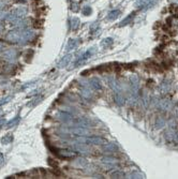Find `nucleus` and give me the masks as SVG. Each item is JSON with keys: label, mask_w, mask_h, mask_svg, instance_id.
Wrapping results in <instances>:
<instances>
[{"label": "nucleus", "mask_w": 178, "mask_h": 179, "mask_svg": "<svg viewBox=\"0 0 178 179\" xmlns=\"http://www.w3.org/2000/svg\"><path fill=\"white\" fill-rule=\"evenodd\" d=\"M77 142L88 145H104L107 143V140L103 137H100V136H88V137L84 138H77Z\"/></svg>", "instance_id": "1"}, {"label": "nucleus", "mask_w": 178, "mask_h": 179, "mask_svg": "<svg viewBox=\"0 0 178 179\" xmlns=\"http://www.w3.org/2000/svg\"><path fill=\"white\" fill-rule=\"evenodd\" d=\"M71 133L75 134V135L78 136H85V135H89L90 131L88 129H86L85 127H80V126H75L73 128H70L69 130Z\"/></svg>", "instance_id": "2"}, {"label": "nucleus", "mask_w": 178, "mask_h": 179, "mask_svg": "<svg viewBox=\"0 0 178 179\" xmlns=\"http://www.w3.org/2000/svg\"><path fill=\"white\" fill-rule=\"evenodd\" d=\"M71 122H73L74 126H80V127H90L91 126V121L90 119L86 117H78V118H75L72 120Z\"/></svg>", "instance_id": "3"}, {"label": "nucleus", "mask_w": 178, "mask_h": 179, "mask_svg": "<svg viewBox=\"0 0 178 179\" xmlns=\"http://www.w3.org/2000/svg\"><path fill=\"white\" fill-rule=\"evenodd\" d=\"M101 162L109 169H112V167H115L118 165V161L115 158H112V157H104V158L101 159Z\"/></svg>", "instance_id": "4"}, {"label": "nucleus", "mask_w": 178, "mask_h": 179, "mask_svg": "<svg viewBox=\"0 0 178 179\" xmlns=\"http://www.w3.org/2000/svg\"><path fill=\"white\" fill-rule=\"evenodd\" d=\"M73 149L75 151H78V153H90L91 150H90L89 147H87L86 145H84V143H77V144H74Z\"/></svg>", "instance_id": "5"}, {"label": "nucleus", "mask_w": 178, "mask_h": 179, "mask_svg": "<svg viewBox=\"0 0 178 179\" xmlns=\"http://www.w3.org/2000/svg\"><path fill=\"white\" fill-rule=\"evenodd\" d=\"M88 82H89L90 88L93 89V90H101V89H102V85H101V82L98 77L90 78Z\"/></svg>", "instance_id": "6"}, {"label": "nucleus", "mask_w": 178, "mask_h": 179, "mask_svg": "<svg viewBox=\"0 0 178 179\" xmlns=\"http://www.w3.org/2000/svg\"><path fill=\"white\" fill-rule=\"evenodd\" d=\"M155 4V0H139L135 2V6L141 9H147Z\"/></svg>", "instance_id": "7"}, {"label": "nucleus", "mask_w": 178, "mask_h": 179, "mask_svg": "<svg viewBox=\"0 0 178 179\" xmlns=\"http://www.w3.org/2000/svg\"><path fill=\"white\" fill-rule=\"evenodd\" d=\"M107 84H109V86L111 87V88L114 90V92H121V89H120V86H119V84H118V82H117L115 78H113V77H110V78H107Z\"/></svg>", "instance_id": "8"}, {"label": "nucleus", "mask_w": 178, "mask_h": 179, "mask_svg": "<svg viewBox=\"0 0 178 179\" xmlns=\"http://www.w3.org/2000/svg\"><path fill=\"white\" fill-rule=\"evenodd\" d=\"M57 154L61 158H73L76 156V153L72 150H68V149H61V150L57 151Z\"/></svg>", "instance_id": "9"}, {"label": "nucleus", "mask_w": 178, "mask_h": 179, "mask_svg": "<svg viewBox=\"0 0 178 179\" xmlns=\"http://www.w3.org/2000/svg\"><path fill=\"white\" fill-rule=\"evenodd\" d=\"M103 150L105 153H114L118 151V147L114 144V143H109V144H104V147H103Z\"/></svg>", "instance_id": "10"}, {"label": "nucleus", "mask_w": 178, "mask_h": 179, "mask_svg": "<svg viewBox=\"0 0 178 179\" xmlns=\"http://www.w3.org/2000/svg\"><path fill=\"white\" fill-rule=\"evenodd\" d=\"M114 100L119 106H123L126 103V98L123 97V95L121 92H115V96H114Z\"/></svg>", "instance_id": "11"}, {"label": "nucleus", "mask_w": 178, "mask_h": 179, "mask_svg": "<svg viewBox=\"0 0 178 179\" xmlns=\"http://www.w3.org/2000/svg\"><path fill=\"white\" fill-rule=\"evenodd\" d=\"M59 118L62 120V121L64 122H69V124H71V121L73 120V115L70 113H68V112H61V113L59 114Z\"/></svg>", "instance_id": "12"}, {"label": "nucleus", "mask_w": 178, "mask_h": 179, "mask_svg": "<svg viewBox=\"0 0 178 179\" xmlns=\"http://www.w3.org/2000/svg\"><path fill=\"white\" fill-rule=\"evenodd\" d=\"M110 176H111V178L120 179V178H125L126 174L122 171H120V169H114V171L110 173Z\"/></svg>", "instance_id": "13"}, {"label": "nucleus", "mask_w": 178, "mask_h": 179, "mask_svg": "<svg viewBox=\"0 0 178 179\" xmlns=\"http://www.w3.org/2000/svg\"><path fill=\"white\" fill-rule=\"evenodd\" d=\"M131 87L133 89L134 95H136L137 90H139V78L135 76V75L131 76Z\"/></svg>", "instance_id": "14"}, {"label": "nucleus", "mask_w": 178, "mask_h": 179, "mask_svg": "<svg viewBox=\"0 0 178 179\" xmlns=\"http://www.w3.org/2000/svg\"><path fill=\"white\" fill-rule=\"evenodd\" d=\"M78 44H80V41H78V39H73V40H70L69 43H68L67 45V50L68 51H71V50H74V48H76L78 46Z\"/></svg>", "instance_id": "15"}, {"label": "nucleus", "mask_w": 178, "mask_h": 179, "mask_svg": "<svg viewBox=\"0 0 178 179\" xmlns=\"http://www.w3.org/2000/svg\"><path fill=\"white\" fill-rule=\"evenodd\" d=\"M119 15H120V11L113 10L109 13V15H107V19H109V21H115V19L118 18Z\"/></svg>", "instance_id": "16"}, {"label": "nucleus", "mask_w": 178, "mask_h": 179, "mask_svg": "<svg viewBox=\"0 0 178 179\" xmlns=\"http://www.w3.org/2000/svg\"><path fill=\"white\" fill-rule=\"evenodd\" d=\"M71 55H67V56H64V58H62L61 60L59 61V68H64V67H67L68 66V63H69L70 61H71Z\"/></svg>", "instance_id": "17"}, {"label": "nucleus", "mask_w": 178, "mask_h": 179, "mask_svg": "<svg viewBox=\"0 0 178 179\" xmlns=\"http://www.w3.org/2000/svg\"><path fill=\"white\" fill-rule=\"evenodd\" d=\"M134 15H135V13H131V14L129 15V16H127L126 17L123 21H121V23L119 24V26L120 27H122V26H127V25H129L130 23H132V19H133V17H134Z\"/></svg>", "instance_id": "18"}, {"label": "nucleus", "mask_w": 178, "mask_h": 179, "mask_svg": "<svg viewBox=\"0 0 178 179\" xmlns=\"http://www.w3.org/2000/svg\"><path fill=\"white\" fill-rule=\"evenodd\" d=\"M170 89H171V83L163 82L161 85H160V91H161V92L165 93V92H168Z\"/></svg>", "instance_id": "19"}, {"label": "nucleus", "mask_w": 178, "mask_h": 179, "mask_svg": "<svg viewBox=\"0 0 178 179\" xmlns=\"http://www.w3.org/2000/svg\"><path fill=\"white\" fill-rule=\"evenodd\" d=\"M159 106H160V108L166 111V109H168L171 107V102L168 101V100H161V101H160Z\"/></svg>", "instance_id": "20"}, {"label": "nucleus", "mask_w": 178, "mask_h": 179, "mask_svg": "<svg viewBox=\"0 0 178 179\" xmlns=\"http://www.w3.org/2000/svg\"><path fill=\"white\" fill-rule=\"evenodd\" d=\"M82 13L85 16H89V15L92 14V8L90 6H88V4H87V6H84L82 9Z\"/></svg>", "instance_id": "21"}, {"label": "nucleus", "mask_w": 178, "mask_h": 179, "mask_svg": "<svg viewBox=\"0 0 178 179\" xmlns=\"http://www.w3.org/2000/svg\"><path fill=\"white\" fill-rule=\"evenodd\" d=\"M76 164H77L80 167H82V169H84L85 166L88 165V162H87V160H85L84 158H81V159H77V160H76Z\"/></svg>", "instance_id": "22"}, {"label": "nucleus", "mask_w": 178, "mask_h": 179, "mask_svg": "<svg viewBox=\"0 0 178 179\" xmlns=\"http://www.w3.org/2000/svg\"><path fill=\"white\" fill-rule=\"evenodd\" d=\"M78 26H80V19L76 18V17L72 18L71 19V28L73 29V30H75V29H77Z\"/></svg>", "instance_id": "23"}, {"label": "nucleus", "mask_w": 178, "mask_h": 179, "mask_svg": "<svg viewBox=\"0 0 178 179\" xmlns=\"http://www.w3.org/2000/svg\"><path fill=\"white\" fill-rule=\"evenodd\" d=\"M12 140H13V136L11 135V134H8V135H6L2 138V143H3V144H9V143H11Z\"/></svg>", "instance_id": "24"}, {"label": "nucleus", "mask_w": 178, "mask_h": 179, "mask_svg": "<svg viewBox=\"0 0 178 179\" xmlns=\"http://www.w3.org/2000/svg\"><path fill=\"white\" fill-rule=\"evenodd\" d=\"M4 56H6V59H11V58H14L15 57V51L10 50V51H6V53H4Z\"/></svg>", "instance_id": "25"}, {"label": "nucleus", "mask_w": 178, "mask_h": 179, "mask_svg": "<svg viewBox=\"0 0 178 179\" xmlns=\"http://www.w3.org/2000/svg\"><path fill=\"white\" fill-rule=\"evenodd\" d=\"M113 43H114V41H113L112 38H106V39H104L102 41V45H104V46H110V45H112Z\"/></svg>", "instance_id": "26"}, {"label": "nucleus", "mask_w": 178, "mask_h": 179, "mask_svg": "<svg viewBox=\"0 0 178 179\" xmlns=\"http://www.w3.org/2000/svg\"><path fill=\"white\" fill-rule=\"evenodd\" d=\"M19 116H16V117H15L14 119L11 120V121L8 124V128H11V127H14L15 124H16L17 122H19Z\"/></svg>", "instance_id": "27"}, {"label": "nucleus", "mask_w": 178, "mask_h": 179, "mask_svg": "<svg viewBox=\"0 0 178 179\" xmlns=\"http://www.w3.org/2000/svg\"><path fill=\"white\" fill-rule=\"evenodd\" d=\"M165 124V120L164 119H162V118H160L159 119V121H157V128L158 129H161L162 127Z\"/></svg>", "instance_id": "28"}, {"label": "nucleus", "mask_w": 178, "mask_h": 179, "mask_svg": "<svg viewBox=\"0 0 178 179\" xmlns=\"http://www.w3.org/2000/svg\"><path fill=\"white\" fill-rule=\"evenodd\" d=\"M128 178H143V175L139 173H131Z\"/></svg>", "instance_id": "29"}, {"label": "nucleus", "mask_w": 178, "mask_h": 179, "mask_svg": "<svg viewBox=\"0 0 178 179\" xmlns=\"http://www.w3.org/2000/svg\"><path fill=\"white\" fill-rule=\"evenodd\" d=\"M3 161V157H2V154L0 153V162H2Z\"/></svg>", "instance_id": "30"}, {"label": "nucleus", "mask_w": 178, "mask_h": 179, "mask_svg": "<svg viewBox=\"0 0 178 179\" xmlns=\"http://www.w3.org/2000/svg\"><path fill=\"white\" fill-rule=\"evenodd\" d=\"M4 124L3 120H0V128H1V124Z\"/></svg>", "instance_id": "31"}, {"label": "nucleus", "mask_w": 178, "mask_h": 179, "mask_svg": "<svg viewBox=\"0 0 178 179\" xmlns=\"http://www.w3.org/2000/svg\"><path fill=\"white\" fill-rule=\"evenodd\" d=\"M1 29H2V26H1V25H0V30H1Z\"/></svg>", "instance_id": "32"}, {"label": "nucleus", "mask_w": 178, "mask_h": 179, "mask_svg": "<svg viewBox=\"0 0 178 179\" xmlns=\"http://www.w3.org/2000/svg\"><path fill=\"white\" fill-rule=\"evenodd\" d=\"M0 50H1V45H0Z\"/></svg>", "instance_id": "33"}]
</instances>
